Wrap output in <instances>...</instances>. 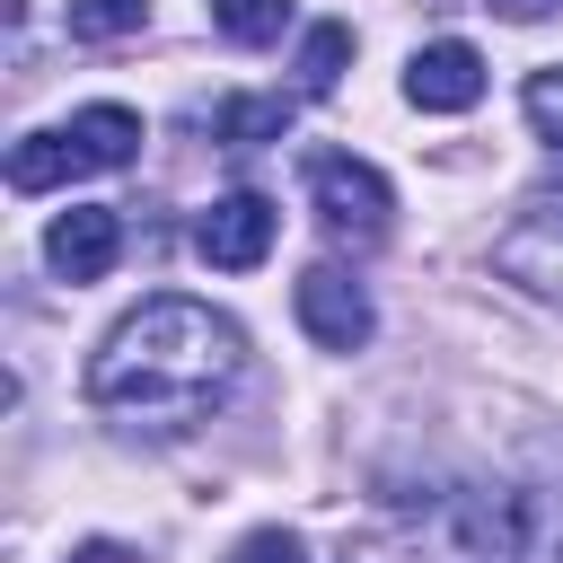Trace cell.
<instances>
[{
	"mask_svg": "<svg viewBox=\"0 0 563 563\" xmlns=\"http://www.w3.org/2000/svg\"><path fill=\"white\" fill-rule=\"evenodd\" d=\"M62 132L79 141L88 167H132V158H141V114H132V106H79Z\"/></svg>",
	"mask_w": 563,
	"mask_h": 563,
	"instance_id": "8",
	"label": "cell"
},
{
	"mask_svg": "<svg viewBox=\"0 0 563 563\" xmlns=\"http://www.w3.org/2000/svg\"><path fill=\"white\" fill-rule=\"evenodd\" d=\"M519 106H528L537 141H554V150H563V70H537V79L519 88Z\"/></svg>",
	"mask_w": 563,
	"mask_h": 563,
	"instance_id": "14",
	"label": "cell"
},
{
	"mask_svg": "<svg viewBox=\"0 0 563 563\" xmlns=\"http://www.w3.org/2000/svg\"><path fill=\"white\" fill-rule=\"evenodd\" d=\"M484 9H501V18H519V26H528V18H554L563 0H484Z\"/></svg>",
	"mask_w": 563,
	"mask_h": 563,
	"instance_id": "17",
	"label": "cell"
},
{
	"mask_svg": "<svg viewBox=\"0 0 563 563\" xmlns=\"http://www.w3.org/2000/svg\"><path fill=\"white\" fill-rule=\"evenodd\" d=\"M493 264H501L510 282L563 299V194H528V211H519V229L493 246Z\"/></svg>",
	"mask_w": 563,
	"mask_h": 563,
	"instance_id": "6",
	"label": "cell"
},
{
	"mask_svg": "<svg viewBox=\"0 0 563 563\" xmlns=\"http://www.w3.org/2000/svg\"><path fill=\"white\" fill-rule=\"evenodd\" d=\"M290 308H299V325H308V343H325V352H361L369 343V290L343 273V264H308L299 273V290H290Z\"/></svg>",
	"mask_w": 563,
	"mask_h": 563,
	"instance_id": "3",
	"label": "cell"
},
{
	"mask_svg": "<svg viewBox=\"0 0 563 563\" xmlns=\"http://www.w3.org/2000/svg\"><path fill=\"white\" fill-rule=\"evenodd\" d=\"M114 255H123V211H106V202H70V211H53V229H44V264H53L62 282H106Z\"/></svg>",
	"mask_w": 563,
	"mask_h": 563,
	"instance_id": "5",
	"label": "cell"
},
{
	"mask_svg": "<svg viewBox=\"0 0 563 563\" xmlns=\"http://www.w3.org/2000/svg\"><path fill=\"white\" fill-rule=\"evenodd\" d=\"M282 132H290V97H229L220 106V141L229 150H264Z\"/></svg>",
	"mask_w": 563,
	"mask_h": 563,
	"instance_id": "11",
	"label": "cell"
},
{
	"mask_svg": "<svg viewBox=\"0 0 563 563\" xmlns=\"http://www.w3.org/2000/svg\"><path fill=\"white\" fill-rule=\"evenodd\" d=\"M273 229H282V211H273L264 194H220V202L194 220V246H202L211 273H255V264L273 255Z\"/></svg>",
	"mask_w": 563,
	"mask_h": 563,
	"instance_id": "4",
	"label": "cell"
},
{
	"mask_svg": "<svg viewBox=\"0 0 563 563\" xmlns=\"http://www.w3.org/2000/svg\"><path fill=\"white\" fill-rule=\"evenodd\" d=\"M405 97H413L422 114H466V106L484 97V53H475V44H457V35L422 44V53L405 62Z\"/></svg>",
	"mask_w": 563,
	"mask_h": 563,
	"instance_id": "7",
	"label": "cell"
},
{
	"mask_svg": "<svg viewBox=\"0 0 563 563\" xmlns=\"http://www.w3.org/2000/svg\"><path fill=\"white\" fill-rule=\"evenodd\" d=\"M70 563H141V554H132V545H114V537H88Z\"/></svg>",
	"mask_w": 563,
	"mask_h": 563,
	"instance_id": "16",
	"label": "cell"
},
{
	"mask_svg": "<svg viewBox=\"0 0 563 563\" xmlns=\"http://www.w3.org/2000/svg\"><path fill=\"white\" fill-rule=\"evenodd\" d=\"M343 70H352V26H343V18L308 26V35H299V88H308V97H334Z\"/></svg>",
	"mask_w": 563,
	"mask_h": 563,
	"instance_id": "10",
	"label": "cell"
},
{
	"mask_svg": "<svg viewBox=\"0 0 563 563\" xmlns=\"http://www.w3.org/2000/svg\"><path fill=\"white\" fill-rule=\"evenodd\" d=\"M141 18H150V0H70L62 9V26L79 44H123V35H141Z\"/></svg>",
	"mask_w": 563,
	"mask_h": 563,
	"instance_id": "12",
	"label": "cell"
},
{
	"mask_svg": "<svg viewBox=\"0 0 563 563\" xmlns=\"http://www.w3.org/2000/svg\"><path fill=\"white\" fill-rule=\"evenodd\" d=\"M211 26L229 44H273L290 26V0H211Z\"/></svg>",
	"mask_w": 563,
	"mask_h": 563,
	"instance_id": "13",
	"label": "cell"
},
{
	"mask_svg": "<svg viewBox=\"0 0 563 563\" xmlns=\"http://www.w3.org/2000/svg\"><path fill=\"white\" fill-rule=\"evenodd\" d=\"M229 563H308V545H299L290 528H255V537H238Z\"/></svg>",
	"mask_w": 563,
	"mask_h": 563,
	"instance_id": "15",
	"label": "cell"
},
{
	"mask_svg": "<svg viewBox=\"0 0 563 563\" xmlns=\"http://www.w3.org/2000/svg\"><path fill=\"white\" fill-rule=\"evenodd\" d=\"M246 369V334L202 308V299H141L132 317H114V334L88 361V405L114 422H150V431H185L202 422Z\"/></svg>",
	"mask_w": 563,
	"mask_h": 563,
	"instance_id": "1",
	"label": "cell"
},
{
	"mask_svg": "<svg viewBox=\"0 0 563 563\" xmlns=\"http://www.w3.org/2000/svg\"><path fill=\"white\" fill-rule=\"evenodd\" d=\"M308 202H317V220H325L334 238H352V246H378V238H387V211H396L387 176H378L369 158H352V150H317V158H308Z\"/></svg>",
	"mask_w": 563,
	"mask_h": 563,
	"instance_id": "2",
	"label": "cell"
},
{
	"mask_svg": "<svg viewBox=\"0 0 563 563\" xmlns=\"http://www.w3.org/2000/svg\"><path fill=\"white\" fill-rule=\"evenodd\" d=\"M70 176H88V158H79L70 132H26V141L9 150V185H18V194H53V185H70Z\"/></svg>",
	"mask_w": 563,
	"mask_h": 563,
	"instance_id": "9",
	"label": "cell"
}]
</instances>
